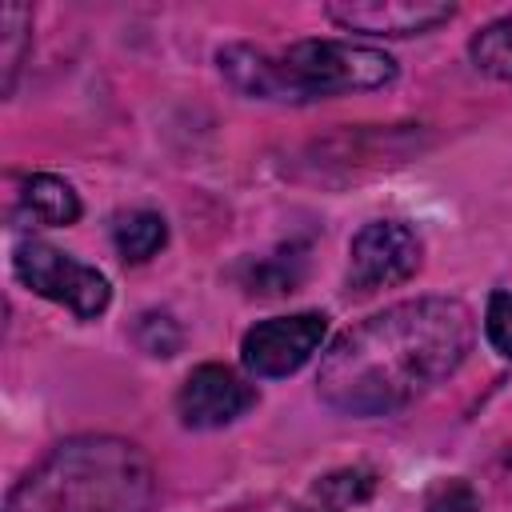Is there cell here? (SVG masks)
Masks as SVG:
<instances>
[{"mask_svg": "<svg viewBox=\"0 0 512 512\" xmlns=\"http://www.w3.org/2000/svg\"><path fill=\"white\" fill-rule=\"evenodd\" d=\"M476 324L460 300L424 296L392 304L348 328L320 360V396L348 416H388L452 376Z\"/></svg>", "mask_w": 512, "mask_h": 512, "instance_id": "cell-1", "label": "cell"}, {"mask_svg": "<svg viewBox=\"0 0 512 512\" xmlns=\"http://www.w3.org/2000/svg\"><path fill=\"white\" fill-rule=\"evenodd\" d=\"M156 476L148 456L112 436L52 448L8 496V512H148Z\"/></svg>", "mask_w": 512, "mask_h": 512, "instance_id": "cell-2", "label": "cell"}, {"mask_svg": "<svg viewBox=\"0 0 512 512\" xmlns=\"http://www.w3.org/2000/svg\"><path fill=\"white\" fill-rule=\"evenodd\" d=\"M228 84L256 100H324L336 92H376L396 80V60L352 40H296L280 52L228 44L220 52Z\"/></svg>", "mask_w": 512, "mask_h": 512, "instance_id": "cell-3", "label": "cell"}, {"mask_svg": "<svg viewBox=\"0 0 512 512\" xmlns=\"http://www.w3.org/2000/svg\"><path fill=\"white\" fill-rule=\"evenodd\" d=\"M12 268H16L20 284H28L32 292H40V296L72 308L80 320H92V316H100L108 308V296H112L108 292V280L96 268L72 260L68 252H60V248H52L44 240L16 244Z\"/></svg>", "mask_w": 512, "mask_h": 512, "instance_id": "cell-4", "label": "cell"}, {"mask_svg": "<svg viewBox=\"0 0 512 512\" xmlns=\"http://www.w3.org/2000/svg\"><path fill=\"white\" fill-rule=\"evenodd\" d=\"M420 268V240L400 220H376L356 232L348 252V288L376 292L408 280Z\"/></svg>", "mask_w": 512, "mask_h": 512, "instance_id": "cell-5", "label": "cell"}, {"mask_svg": "<svg viewBox=\"0 0 512 512\" xmlns=\"http://www.w3.org/2000/svg\"><path fill=\"white\" fill-rule=\"evenodd\" d=\"M328 332V316L320 312H296V316H276L256 324L244 336V364L256 376H288L296 372L320 344Z\"/></svg>", "mask_w": 512, "mask_h": 512, "instance_id": "cell-6", "label": "cell"}, {"mask_svg": "<svg viewBox=\"0 0 512 512\" xmlns=\"http://www.w3.org/2000/svg\"><path fill=\"white\" fill-rule=\"evenodd\" d=\"M256 404V388L244 384L232 368L224 364H200L180 396H176V408H180V420L188 428H224L232 424L236 416H244L248 408Z\"/></svg>", "mask_w": 512, "mask_h": 512, "instance_id": "cell-7", "label": "cell"}, {"mask_svg": "<svg viewBox=\"0 0 512 512\" xmlns=\"http://www.w3.org/2000/svg\"><path fill=\"white\" fill-rule=\"evenodd\" d=\"M328 20H336L348 32H368V36H416L428 32L444 20H452V4H432V0H348V4H328Z\"/></svg>", "mask_w": 512, "mask_h": 512, "instance_id": "cell-8", "label": "cell"}, {"mask_svg": "<svg viewBox=\"0 0 512 512\" xmlns=\"http://www.w3.org/2000/svg\"><path fill=\"white\" fill-rule=\"evenodd\" d=\"M20 204H24V212H28L36 224H52V228L72 224V220L80 216V200H76V192H72L60 176H48V172L24 180Z\"/></svg>", "mask_w": 512, "mask_h": 512, "instance_id": "cell-9", "label": "cell"}, {"mask_svg": "<svg viewBox=\"0 0 512 512\" xmlns=\"http://www.w3.org/2000/svg\"><path fill=\"white\" fill-rule=\"evenodd\" d=\"M112 240H116V252L124 256V260H132V264H140V260H152L160 248H164V240H168V224H164V216L160 212H124L120 220H116V228H112Z\"/></svg>", "mask_w": 512, "mask_h": 512, "instance_id": "cell-10", "label": "cell"}, {"mask_svg": "<svg viewBox=\"0 0 512 512\" xmlns=\"http://www.w3.org/2000/svg\"><path fill=\"white\" fill-rule=\"evenodd\" d=\"M468 56L480 72L496 76V80H512V12L484 24L472 44H468Z\"/></svg>", "mask_w": 512, "mask_h": 512, "instance_id": "cell-11", "label": "cell"}, {"mask_svg": "<svg viewBox=\"0 0 512 512\" xmlns=\"http://www.w3.org/2000/svg\"><path fill=\"white\" fill-rule=\"evenodd\" d=\"M32 40V8L0 4V60H4V92L16 88V72L24 64V48Z\"/></svg>", "mask_w": 512, "mask_h": 512, "instance_id": "cell-12", "label": "cell"}, {"mask_svg": "<svg viewBox=\"0 0 512 512\" xmlns=\"http://www.w3.org/2000/svg\"><path fill=\"white\" fill-rule=\"evenodd\" d=\"M136 340H140L144 352H152V356H176V348H180V328L172 324V316L148 312V316H140Z\"/></svg>", "mask_w": 512, "mask_h": 512, "instance_id": "cell-13", "label": "cell"}, {"mask_svg": "<svg viewBox=\"0 0 512 512\" xmlns=\"http://www.w3.org/2000/svg\"><path fill=\"white\" fill-rule=\"evenodd\" d=\"M372 488H376V480H372V472H336V476H328V480H320V496H328V500H336V504H356V500H364V496H372Z\"/></svg>", "mask_w": 512, "mask_h": 512, "instance_id": "cell-14", "label": "cell"}, {"mask_svg": "<svg viewBox=\"0 0 512 512\" xmlns=\"http://www.w3.org/2000/svg\"><path fill=\"white\" fill-rule=\"evenodd\" d=\"M424 512H480V500L464 480H444L428 492Z\"/></svg>", "mask_w": 512, "mask_h": 512, "instance_id": "cell-15", "label": "cell"}, {"mask_svg": "<svg viewBox=\"0 0 512 512\" xmlns=\"http://www.w3.org/2000/svg\"><path fill=\"white\" fill-rule=\"evenodd\" d=\"M484 328H488V340L512 356V292H496L488 300V316H484Z\"/></svg>", "mask_w": 512, "mask_h": 512, "instance_id": "cell-16", "label": "cell"}, {"mask_svg": "<svg viewBox=\"0 0 512 512\" xmlns=\"http://www.w3.org/2000/svg\"><path fill=\"white\" fill-rule=\"evenodd\" d=\"M300 512H328V508H300Z\"/></svg>", "mask_w": 512, "mask_h": 512, "instance_id": "cell-17", "label": "cell"}]
</instances>
